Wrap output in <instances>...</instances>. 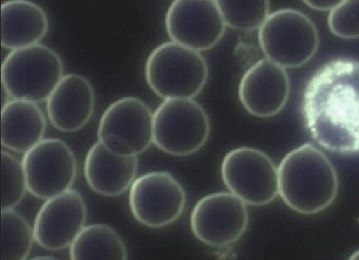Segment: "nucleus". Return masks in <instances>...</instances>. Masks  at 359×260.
I'll return each mask as SVG.
<instances>
[{
	"label": "nucleus",
	"instance_id": "1",
	"mask_svg": "<svg viewBox=\"0 0 359 260\" xmlns=\"http://www.w3.org/2000/svg\"><path fill=\"white\" fill-rule=\"evenodd\" d=\"M302 112L322 147L341 154L359 153V61L335 59L319 68L306 85Z\"/></svg>",
	"mask_w": 359,
	"mask_h": 260
},
{
	"label": "nucleus",
	"instance_id": "2",
	"mask_svg": "<svg viewBox=\"0 0 359 260\" xmlns=\"http://www.w3.org/2000/svg\"><path fill=\"white\" fill-rule=\"evenodd\" d=\"M278 172L279 194L292 210L313 214L328 207L335 200L339 181L327 157L311 144L289 152Z\"/></svg>",
	"mask_w": 359,
	"mask_h": 260
},
{
	"label": "nucleus",
	"instance_id": "3",
	"mask_svg": "<svg viewBox=\"0 0 359 260\" xmlns=\"http://www.w3.org/2000/svg\"><path fill=\"white\" fill-rule=\"evenodd\" d=\"M144 73L148 85L164 100L192 99L205 85L208 68L199 52L170 41L151 52Z\"/></svg>",
	"mask_w": 359,
	"mask_h": 260
},
{
	"label": "nucleus",
	"instance_id": "4",
	"mask_svg": "<svg viewBox=\"0 0 359 260\" xmlns=\"http://www.w3.org/2000/svg\"><path fill=\"white\" fill-rule=\"evenodd\" d=\"M63 76L60 55L39 43L11 50L1 64L2 87L11 99L47 101Z\"/></svg>",
	"mask_w": 359,
	"mask_h": 260
},
{
	"label": "nucleus",
	"instance_id": "5",
	"mask_svg": "<svg viewBox=\"0 0 359 260\" xmlns=\"http://www.w3.org/2000/svg\"><path fill=\"white\" fill-rule=\"evenodd\" d=\"M258 39L266 58L285 69L306 63L319 43L313 22L304 13L288 8L269 14L259 29Z\"/></svg>",
	"mask_w": 359,
	"mask_h": 260
},
{
	"label": "nucleus",
	"instance_id": "6",
	"mask_svg": "<svg viewBox=\"0 0 359 260\" xmlns=\"http://www.w3.org/2000/svg\"><path fill=\"white\" fill-rule=\"evenodd\" d=\"M210 132L208 116L192 99H167L153 115V143L163 152L184 156L198 151Z\"/></svg>",
	"mask_w": 359,
	"mask_h": 260
},
{
	"label": "nucleus",
	"instance_id": "7",
	"mask_svg": "<svg viewBox=\"0 0 359 260\" xmlns=\"http://www.w3.org/2000/svg\"><path fill=\"white\" fill-rule=\"evenodd\" d=\"M153 115L140 99L120 98L102 114L97 128L98 142L116 154L137 156L153 143Z\"/></svg>",
	"mask_w": 359,
	"mask_h": 260
},
{
	"label": "nucleus",
	"instance_id": "8",
	"mask_svg": "<svg viewBox=\"0 0 359 260\" xmlns=\"http://www.w3.org/2000/svg\"><path fill=\"white\" fill-rule=\"evenodd\" d=\"M229 191L246 204L264 205L279 194L278 168L264 152L252 147L230 151L221 165Z\"/></svg>",
	"mask_w": 359,
	"mask_h": 260
},
{
	"label": "nucleus",
	"instance_id": "9",
	"mask_svg": "<svg viewBox=\"0 0 359 260\" xmlns=\"http://www.w3.org/2000/svg\"><path fill=\"white\" fill-rule=\"evenodd\" d=\"M22 163L27 191L43 200L71 189L76 174L72 151L57 138L42 139L24 153Z\"/></svg>",
	"mask_w": 359,
	"mask_h": 260
},
{
	"label": "nucleus",
	"instance_id": "10",
	"mask_svg": "<svg viewBox=\"0 0 359 260\" xmlns=\"http://www.w3.org/2000/svg\"><path fill=\"white\" fill-rule=\"evenodd\" d=\"M185 203L182 186L167 172L142 175L130 187L129 205L133 215L151 228L173 223L183 212Z\"/></svg>",
	"mask_w": 359,
	"mask_h": 260
},
{
	"label": "nucleus",
	"instance_id": "11",
	"mask_svg": "<svg viewBox=\"0 0 359 260\" xmlns=\"http://www.w3.org/2000/svg\"><path fill=\"white\" fill-rule=\"evenodd\" d=\"M249 216L246 203L231 192L202 198L194 206L191 228L204 244L222 247L236 242L245 233Z\"/></svg>",
	"mask_w": 359,
	"mask_h": 260
},
{
	"label": "nucleus",
	"instance_id": "12",
	"mask_svg": "<svg viewBox=\"0 0 359 260\" xmlns=\"http://www.w3.org/2000/svg\"><path fill=\"white\" fill-rule=\"evenodd\" d=\"M165 24L172 41L197 52L213 48L226 27L217 1L208 0L172 1Z\"/></svg>",
	"mask_w": 359,
	"mask_h": 260
},
{
	"label": "nucleus",
	"instance_id": "13",
	"mask_svg": "<svg viewBox=\"0 0 359 260\" xmlns=\"http://www.w3.org/2000/svg\"><path fill=\"white\" fill-rule=\"evenodd\" d=\"M86 219L85 202L76 190L46 200L35 218V241L50 250L69 247L84 228Z\"/></svg>",
	"mask_w": 359,
	"mask_h": 260
},
{
	"label": "nucleus",
	"instance_id": "14",
	"mask_svg": "<svg viewBox=\"0 0 359 260\" xmlns=\"http://www.w3.org/2000/svg\"><path fill=\"white\" fill-rule=\"evenodd\" d=\"M289 94L290 81L285 69L266 57L244 73L238 86L242 105L248 113L259 118L278 114Z\"/></svg>",
	"mask_w": 359,
	"mask_h": 260
},
{
	"label": "nucleus",
	"instance_id": "15",
	"mask_svg": "<svg viewBox=\"0 0 359 260\" xmlns=\"http://www.w3.org/2000/svg\"><path fill=\"white\" fill-rule=\"evenodd\" d=\"M95 107V93L83 76L69 74L62 77L46 101L48 116L58 130L72 132L90 119Z\"/></svg>",
	"mask_w": 359,
	"mask_h": 260
},
{
	"label": "nucleus",
	"instance_id": "16",
	"mask_svg": "<svg viewBox=\"0 0 359 260\" xmlns=\"http://www.w3.org/2000/svg\"><path fill=\"white\" fill-rule=\"evenodd\" d=\"M137 165V156L116 154L97 142L86 156L84 177L95 192L116 196L131 186L135 179Z\"/></svg>",
	"mask_w": 359,
	"mask_h": 260
},
{
	"label": "nucleus",
	"instance_id": "17",
	"mask_svg": "<svg viewBox=\"0 0 359 260\" xmlns=\"http://www.w3.org/2000/svg\"><path fill=\"white\" fill-rule=\"evenodd\" d=\"M48 28L45 11L29 1H7L1 5V43L11 50L36 44Z\"/></svg>",
	"mask_w": 359,
	"mask_h": 260
},
{
	"label": "nucleus",
	"instance_id": "18",
	"mask_svg": "<svg viewBox=\"0 0 359 260\" xmlns=\"http://www.w3.org/2000/svg\"><path fill=\"white\" fill-rule=\"evenodd\" d=\"M46 118L36 103L11 99L2 105L1 142L7 149L25 153L43 139Z\"/></svg>",
	"mask_w": 359,
	"mask_h": 260
},
{
	"label": "nucleus",
	"instance_id": "19",
	"mask_svg": "<svg viewBox=\"0 0 359 260\" xmlns=\"http://www.w3.org/2000/svg\"><path fill=\"white\" fill-rule=\"evenodd\" d=\"M72 259H126L127 251L118 234L104 224H92L81 230L69 246Z\"/></svg>",
	"mask_w": 359,
	"mask_h": 260
},
{
	"label": "nucleus",
	"instance_id": "20",
	"mask_svg": "<svg viewBox=\"0 0 359 260\" xmlns=\"http://www.w3.org/2000/svg\"><path fill=\"white\" fill-rule=\"evenodd\" d=\"M1 259H27L35 238L25 219L13 209L1 210Z\"/></svg>",
	"mask_w": 359,
	"mask_h": 260
},
{
	"label": "nucleus",
	"instance_id": "21",
	"mask_svg": "<svg viewBox=\"0 0 359 260\" xmlns=\"http://www.w3.org/2000/svg\"><path fill=\"white\" fill-rule=\"evenodd\" d=\"M226 26L241 31L259 29L269 15L268 1H217Z\"/></svg>",
	"mask_w": 359,
	"mask_h": 260
},
{
	"label": "nucleus",
	"instance_id": "22",
	"mask_svg": "<svg viewBox=\"0 0 359 260\" xmlns=\"http://www.w3.org/2000/svg\"><path fill=\"white\" fill-rule=\"evenodd\" d=\"M1 210H13L23 198L27 185L24 167L15 156L7 151L1 153Z\"/></svg>",
	"mask_w": 359,
	"mask_h": 260
},
{
	"label": "nucleus",
	"instance_id": "23",
	"mask_svg": "<svg viewBox=\"0 0 359 260\" xmlns=\"http://www.w3.org/2000/svg\"><path fill=\"white\" fill-rule=\"evenodd\" d=\"M328 26L335 36L351 39L359 37V1H341L330 11Z\"/></svg>",
	"mask_w": 359,
	"mask_h": 260
},
{
	"label": "nucleus",
	"instance_id": "24",
	"mask_svg": "<svg viewBox=\"0 0 359 260\" xmlns=\"http://www.w3.org/2000/svg\"><path fill=\"white\" fill-rule=\"evenodd\" d=\"M341 1H304L312 9L320 11H332Z\"/></svg>",
	"mask_w": 359,
	"mask_h": 260
},
{
	"label": "nucleus",
	"instance_id": "25",
	"mask_svg": "<svg viewBox=\"0 0 359 260\" xmlns=\"http://www.w3.org/2000/svg\"><path fill=\"white\" fill-rule=\"evenodd\" d=\"M350 259H359V250L354 252L352 256L350 257Z\"/></svg>",
	"mask_w": 359,
	"mask_h": 260
}]
</instances>
